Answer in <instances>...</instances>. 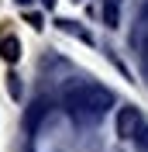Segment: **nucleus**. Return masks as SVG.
<instances>
[{
    "label": "nucleus",
    "mask_w": 148,
    "mask_h": 152,
    "mask_svg": "<svg viewBox=\"0 0 148 152\" xmlns=\"http://www.w3.org/2000/svg\"><path fill=\"white\" fill-rule=\"evenodd\" d=\"M110 104V94L107 90H100V86H83V90H76V94H69L65 97V107L69 111H90V114H96V111H103V107Z\"/></svg>",
    "instance_id": "obj_1"
},
{
    "label": "nucleus",
    "mask_w": 148,
    "mask_h": 152,
    "mask_svg": "<svg viewBox=\"0 0 148 152\" xmlns=\"http://www.w3.org/2000/svg\"><path fill=\"white\" fill-rule=\"evenodd\" d=\"M138 124H141L138 107H120V114H117V135H120V138H134Z\"/></svg>",
    "instance_id": "obj_2"
},
{
    "label": "nucleus",
    "mask_w": 148,
    "mask_h": 152,
    "mask_svg": "<svg viewBox=\"0 0 148 152\" xmlns=\"http://www.w3.org/2000/svg\"><path fill=\"white\" fill-rule=\"evenodd\" d=\"M0 56L7 59V62H17L21 59V42L10 31H0Z\"/></svg>",
    "instance_id": "obj_3"
},
{
    "label": "nucleus",
    "mask_w": 148,
    "mask_h": 152,
    "mask_svg": "<svg viewBox=\"0 0 148 152\" xmlns=\"http://www.w3.org/2000/svg\"><path fill=\"white\" fill-rule=\"evenodd\" d=\"M100 18H103V24H107V28H120V14H117V4H110V0H107V4L100 7Z\"/></svg>",
    "instance_id": "obj_4"
},
{
    "label": "nucleus",
    "mask_w": 148,
    "mask_h": 152,
    "mask_svg": "<svg viewBox=\"0 0 148 152\" xmlns=\"http://www.w3.org/2000/svg\"><path fill=\"white\" fill-rule=\"evenodd\" d=\"M59 24H62V31H65V35H76V38H79V42H86V45H90V42H93V35H90V31H86V28H79L76 21H59Z\"/></svg>",
    "instance_id": "obj_5"
},
{
    "label": "nucleus",
    "mask_w": 148,
    "mask_h": 152,
    "mask_svg": "<svg viewBox=\"0 0 148 152\" xmlns=\"http://www.w3.org/2000/svg\"><path fill=\"white\" fill-rule=\"evenodd\" d=\"M7 94L14 97V100H21V83H17V73H10V76H7Z\"/></svg>",
    "instance_id": "obj_6"
},
{
    "label": "nucleus",
    "mask_w": 148,
    "mask_h": 152,
    "mask_svg": "<svg viewBox=\"0 0 148 152\" xmlns=\"http://www.w3.org/2000/svg\"><path fill=\"white\" fill-rule=\"evenodd\" d=\"M45 7H55V0H45Z\"/></svg>",
    "instance_id": "obj_7"
},
{
    "label": "nucleus",
    "mask_w": 148,
    "mask_h": 152,
    "mask_svg": "<svg viewBox=\"0 0 148 152\" xmlns=\"http://www.w3.org/2000/svg\"><path fill=\"white\" fill-rule=\"evenodd\" d=\"M17 4H31V0H17Z\"/></svg>",
    "instance_id": "obj_8"
},
{
    "label": "nucleus",
    "mask_w": 148,
    "mask_h": 152,
    "mask_svg": "<svg viewBox=\"0 0 148 152\" xmlns=\"http://www.w3.org/2000/svg\"><path fill=\"white\" fill-rule=\"evenodd\" d=\"M110 4H117V0H110Z\"/></svg>",
    "instance_id": "obj_9"
}]
</instances>
